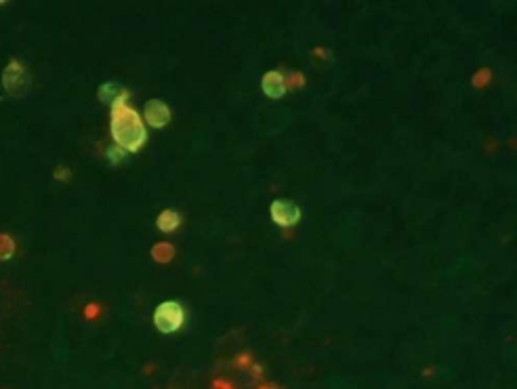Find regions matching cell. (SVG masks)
<instances>
[{
	"label": "cell",
	"instance_id": "obj_1",
	"mask_svg": "<svg viewBox=\"0 0 517 389\" xmlns=\"http://www.w3.org/2000/svg\"><path fill=\"white\" fill-rule=\"evenodd\" d=\"M111 135L124 152H137L146 144V126L135 109L116 103L111 109Z\"/></svg>",
	"mask_w": 517,
	"mask_h": 389
},
{
	"label": "cell",
	"instance_id": "obj_2",
	"mask_svg": "<svg viewBox=\"0 0 517 389\" xmlns=\"http://www.w3.org/2000/svg\"><path fill=\"white\" fill-rule=\"evenodd\" d=\"M183 318H185L183 307L177 301H164L154 312V324L158 326V330H162L167 335L179 330L183 324Z\"/></svg>",
	"mask_w": 517,
	"mask_h": 389
},
{
	"label": "cell",
	"instance_id": "obj_3",
	"mask_svg": "<svg viewBox=\"0 0 517 389\" xmlns=\"http://www.w3.org/2000/svg\"><path fill=\"white\" fill-rule=\"evenodd\" d=\"M3 84H5V89H7L9 95H15V97L26 95L28 84H30V78H28L26 68L20 61H11L5 68V72H3Z\"/></svg>",
	"mask_w": 517,
	"mask_h": 389
},
{
	"label": "cell",
	"instance_id": "obj_4",
	"mask_svg": "<svg viewBox=\"0 0 517 389\" xmlns=\"http://www.w3.org/2000/svg\"><path fill=\"white\" fill-rule=\"evenodd\" d=\"M272 217L278 225H295L301 219V211L288 200H276L272 204Z\"/></svg>",
	"mask_w": 517,
	"mask_h": 389
},
{
	"label": "cell",
	"instance_id": "obj_5",
	"mask_svg": "<svg viewBox=\"0 0 517 389\" xmlns=\"http://www.w3.org/2000/svg\"><path fill=\"white\" fill-rule=\"evenodd\" d=\"M146 120L154 126V128H160L164 126L169 120H171V109L164 101L160 99H152L146 103Z\"/></svg>",
	"mask_w": 517,
	"mask_h": 389
},
{
	"label": "cell",
	"instance_id": "obj_6",
	"mask_svg": "<svg viewBox=\"0 0 517 389\" xmlns=\"http://www.w3.org/2000/svg\"><path fill=\"white\" fill-rule=\"evenodd\" d=\"M263 91H265V95H270L274 99L282 97L286 91V82H284L282 74L280 72H268L263 76Z\"/></svg>",
	"mask_w": 517,
	"mask_h": 389
},
{
	"label": "cell",
	"instance_id": "obj_7",
	"mask_svg": "<svg viewBox=\"0 0 517 389\" xmlns=\"http://www.w3.org/2000/svg\"><path fill=\"white\" fill-rule=\"evenodd\" d=\"M124 97H126V89H124L122 84H118V82H111V80H109V82L101 84V89H99V99H101V101H107V103H111V105L122 103Z\"/></svg>",
	"mask_w": 517,
	"mask_h": 389
},
{
	"label": "cell",
	"instance_id": "obj_8",
	"mask_svg": "<svg viewBox=\"0 0 517 389\" xmlns=\"http://www.w3.org/2000/svg\"><path fill=\"white\" fill-rule=\"evenodd\" d=\"M179 221H181V217H179L177 211H164V213L158 215V227H160L162 231H167V234L173 231V229H177Z\"/></svg>",
	"mask_w": 517,
	"mask_h": 389
},
{
	"label": "cell",
	"instance_id": "obj_9",
	"mask_svg": "<svg viewBox=\"0 0 517 389\" xmlns=\"http://www.w3.org/2000/svg\"><path fill=\"white\" fill-rule=\"evenodd\" d=\"M15 252V242L11 236L7 234H0V261H7V259H11Z\"/></svg>",
	"mask_w": 517,
	"mask_h": 389
},
{
	"label": "cell",
	"instance_id": "obj_10",
	"mask_svg": "<svg viewBox=\"0 0 517 389\" xmlns=\"http://www.w3.org/2000/svg\"><path fill=\"white\" fill-rule=\"evenodd\" d=\"M107 154H109V160H111V162H116V160L122 162V160H124V150H122V148H118V150H116V148H109Z\"/></svg>",
	"mask_w": 517,
	"mask_h": 389
}]
</instances>
